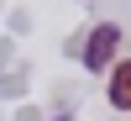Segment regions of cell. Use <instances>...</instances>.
I'll return each instance as SVG.
<instances>
[{
	"mask_svg": "<svg viewBox=\"0 0 131 121\" xmlns=\"http://www.w3.org/2000/svg\"><path fill=\"white\" fill-rule=\"evenodd\" d=\"M58 121H68V116H58Z\"/></svg>",
	"mask_w": 131,
	"mask_h": 121,
	"instance_id": "obj_3",
	"label": "cell"
},
{
	"mask_svg": "<svg viewBox=\"0 0 131 121\" xmlns=\"http://www.w3.org/2000/svg\"><path fill=\"white\" fill-rule=\"evenodd\" d=\"M110 105L115 111H131V58L110 74Z\"/></svg>",
	"mask_w": 131,
	"mask_h": 121,
	"instance_id": "obj_2",
	"label": "cell"
},
{
	"mask_svg": "<svg viewBox=\"0 0 131 121\" xmlns=\"http://www.w3.org/2000/svg\"><path fill=\"white\" fill-rule=\"evenodd\" d=\"M115 48H121V26H94V37H89V48H84V69H110V58H115Z\"/></svg>",
	"mask_w": 131,
	"mask_h": 121,
	"instance_id": "obj_1",
	"label": "cell"
}]
</instances>
